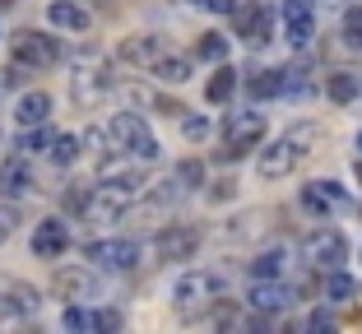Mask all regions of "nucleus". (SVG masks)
<instances>
[{
    "label": "nucleus",
    "instance_id": "f257e3e1",
    "mask_svg": "<svg viewBox=\"0 0 362 334\" xmlns=\"http://www.w3.org/2000/svg\"><path fill=\"white\" fill-rule=\"evenodd\" d=\"M311 140H316V126H298V130H288V135H279L274 144L256 149V172L265 177V181L288 177V172H293V167H298V162L311 153Z\"/></svg>",
    "mask_w": 362,
    "mask_h": 334
},
{
    "label": "nucleus",
    "instance_id": "f03ea898",
    "mask_svg": "<svg viewBox=\"0 0 362 334\" xmlns=\"http://www.w3.org/2000/svg\"><path fill=\"white\" fill-rule=\"evenodd\" d=\"M223 288H228V279L218 270H186L177 279V288H172V306H177L186 321H195L200 311H209V306L223 297Z\"/></svg>",
    "mask_w": 362,
    "mask_h": 334
},
{
    "label": "nucleus",
    "instance_id": "7ed1b4c3",
    "mask_svg": "<svg viewBox=\"0 0 362 334\" xmlns=\"http://www.w3.org/2000/svg\"><path fill=\"white\" fill-rule=\"evenodd\" d=\"M107 140H112L117 153H126V158H135V162L158 158V140H153V130L144 126V117H135V112H117V117L107 121Z\"/></svg>",
    "mask_w": 362,
    "mask_h": 334
},
{
    "label": "nucleus",
    "instance_id": "20e7f679",
    "mask_svg": "<svg viewBox=\"0 0 362 334\" xmlns=\"http://www.w3.org/2000/svg\"><path fill=\"white\" fill-rule=\"evenodd\" d=\"M265 140V117L260 112H233L223 126V158H246Z\"/></svg>",
    "mask_w": 362,
    "mask_h": 334
},
{
    "label": "nucleus",
    "instance_id": "39448f33",
    "mask_svg": "<svg viewBox=\"0 0 362 334\" xmlns=\"http://www.w3.org/2000/svg\"><path fill=\"white\" fill-rule=\"evenodd\" d=\"M302 260L316 265V270H339L344 260H349V237H344L339 227H316L307 241H302Z\"/></svg>",
    "mask_w": 362,
    "mask_h": 334
},
{
    "label": "nucleus",
    "instance_id": "423d86ee",
    "mask_svg": "<svg viewBox=\"0 0 362 334\" xmlns=\"http://www.w3.org/2000/svg\"><path fill=\"white\" fill-rule=\"evenodd\" d=\"M10 47H14V61L33 65V70H52L61 61V42H56L52 32H37V28H19L10 37Z\"/></svg>",
    "mask_w": 362,
    "mask_h": 334
},
{
    "label": "nucleus",
    "instance_id": "0eeeda50",
    "mask_svg": "<svg viewBox=\"0 0 362 334\" xmlns=\"http://www.w3.org/2000/svg\"><path fill=\"white\" fill-rule=\"evenodd\" d=\"M88 260H93L98 270H112V274H126L139 265V241L130 237H103L88 246Z\"/></svg>",
    "mask_w": 362,
    "mask_h": 334
},
{
    "label": "nucleus",
    "instance_id": "6e6552de",
    "mask_svg": "<svg viewBox=\"0 0 362 334\" xmlns=\"http://www.w3.org/2000/svg\"><path fill=\"white\" fill-rule=\"evenodd\" d=\"M233 28H237V37H246L251 47H265L269 37H274V14H269L265 5H256V0H246V5H233Z\"/></svg>",
    "mask_w": 362,
    "mask_h": 334
},
{
    "label": "nucleus",
    "instance_id": "1a4fd4ad",
    "mask_svg": "<svg viewBox=\"0 0 362 334\" xmlns=\"http://www.w3.org/2000/svg\"><path fill=\"white\" fill-rule=\"evenodd\" d=\"M251 311H284V306L298 302V283H284V279H256L251 283Z\"/></svg>",
    "mask_w": 362,
    "mask_h": 334
},
{
    "label": "nucleus",
    "instance_id": "9d476101",
    "mask_svg": "<svg viewBox=\"0 0 362 334\" xmlns=\"http://www.w3.org/2000/svg\"><path fill=\"white\" fill-rule=\"evenodd\" d=\"M153 251H158V260H191L195 251H200V232L186 223H172L158 232V241H153Z\"/></svg>",
    "mask_w": 362,
    "mask_h": 334
},
{
    "label": "nucleus",
    "instance_id": "9b49d317",
    "mask_svg": "<svg viewBox=\"0 0 362 334\" xmlns=\"http://www.w3.org/2000/svg\"><path fill=\"white\" fill-rule=\"evenodd\" d=\"M33 167H28V153H14V158L0 162V200H23L33 195Z\"/></svg>",
    "mask_w": 362,
    "mask_h": 334
},
{
    "label": "nucleus",
    "instance_id": "f8f14e48",
    "mask_svg": "<svg viewBox=\"0 0 362 334\" xmlns=\"http://www.w3.org/2000/svg\"><path fill=\"white\" fill-rule=\"evenodd\" d=\"M284 32L293 47H307L316 37V10L311 0H284Z\"/></svg>",
    "mask_w": 362,
    "mask_h": 334
},
{
    "label": "nucleus",
    "instance_id": "ddd939ff",
    "mask_svg": "<svg viewBox=\"0 0 362 334\" xmlns=\"http://www.w3.org/2000/svg\"><path fill=\"white\" fill-rule=\"evenodd\" d=\"M65 246H70V223H61V218H42V223L33 227V256H37V260L65 256Z\"/></svg>",
    "mask_w": 362,
    "mask_h": 334
},
{
    "label": "nucleus",
    "instance_id": "4468645a",
    "mask_svg": "<svg viewBox=\"0 0 362 334\" xmlns=\"http://www.w3.org/2000/svg\"><path fill=\"white\" fill-rule=\"evenodd\" d=\"M302 205L311 209V214H330V209H344L349 205V195H344V186L339 181H307L302 186Z\"/></svg>",
    "mask_w": 362,
    "mask_h": 334
},
{
    "label": "nucleus",
    "instance_id": "2eb2a0df",
    "mask_svg": "<svg viewBox=\"0 0 362 334\" xmlns=\"http://www.w3.org/2000/svg\"><path fill=\"white\" fill-rule=\"evenodd\" d=\"M52 288H56V297L75 302V297H93V292H98V279L88 270H79V265H70V270H56L52 274Z\"/></svg>",
    "mask_w": 362,
    "mask_h": 334
},
{
    "label": "nucleus",
    "instance_id": "dca6fc26",
    "mask_svg": "<svg viewBox=\"0 0 362 334\" xmlns=\"http://www.w3.org/2000/svg\"><path fill=\"white\" fill-rule=\"evenodd\" d=\"M47 19L65 32H88L93 28V14H88L79 0H52V5H47Z\"/></svg>",
    "mask_w": 362,
    "mask_h": 334
},
{
    "label": "nucleus",
    "instance_id": "f3484780",
    "mask_svg": "<svg viewBox=\"0 0 362 334\" xmlns=\"http://www.w3.org/2000/svg\"><path fill=\"white\" fill-rule=\"evenodd\" d=\"M0 292H5L0 302L10 306V316H37V302H42V297H37V288H28L23 279H0Z\"/></svg>",
    "mask_w": 362,
    "mask_h": 334
},
{
    "label": "nucleus",
    "instance_id": "a211bd4d",
    "mask_svg": "<svg viewBox=\"0 0 362 334\" xmlns=\"http://www.w3.org/2000/svg\"><path fill=\"white\" fill-rule=\"evenodd\" d=\"M121 56H126L130 65L153 70V61L163 56V37H153V32H135V37H126V42H121Z\"/></svg>",
    "mask_w": 362,
    "mask_h": 334
},
{
    "label": "nucleus",
    "instance_id": "6ab92c4d",
    "mask_svg": "<svg viewBox=\"0 0 362 334\" xmlns=\"http://www.w3.org/2000/svg\"><path fill=\"white\" fill-rule=\"evenodd\" d=\"M288 260H293V251H288V246H265L256 260H251V279H284Z\"/></svg>",
    "mask_w": 362,
    "mask_h": 334
},
{
    "label": "nucleus",
    "instance_id": "aec40b11",
    "mask_svg": "<svg viewBox=\"0 0 362 334\" xmlns=\"http://www.w3.org/2000/svg\"><path fill=\"white\" fill-rule=\"evenodd\" d=\"M98 181H103V186H117L121 195H139V186H144V172H139V167H126V162H103Z\"/></svg>",
    "mask_w": 362,
    "mask_h": 334
},
{
    "label": "nucleus",
    "instance_id": "412c9836",
    "mask_svg": "<svg viewBox=\"0 0 362 334\" xmlns=\"http://www.w3.org/2000/svg\"><path fill=\"white\" fill-rule=\"evenodd\" d=\"M47 117H52V93L33 88V93L19 97V126H42Z\"/></svg>",
    "mask_w": 362,
    "mask_h": 334
},
{
    "label": "nucleus",
    "instance_id": "4be33fe9",
    "mask_svg": "<svg viewBox=\"0 0 362 334\" xmlns=\"http://www.w3.org/2000/svg\"><path fill=\"white\" fill-rule=\"evenodd\" d=\"M149 75H158L163 84H186V79H191V61H186V56H168V52H163L158 61H153Z\"/></svg>",
    "mask_w": 362,
    "mask_h": 334
},
{
    "label": "nucleus",
    "instance_id": "5701e85b",
    "mask_svg": "<svg viewBox=\"0 0 362 334\" xmlns=\"http://www.w3.org/2000/svg\"><path fill=\"white\" fill-rule=\"evenodd\" d=\"M233 88H237V70L228 61H218L214 79L204 84V97H209V102H228V97H233Z\"/></svg>",
    "mask_w": 362,
    "mask_h": 334
},
{
    "label": "nucleus",
    "instance_id": "b1692460",
    "mask_svg": "<svg viewBox=\"0 0 362 334\" xmlns=\"http://www.w3.org/2000/svg\"><path fill=\"white\" fill-rule=\"evenodd\" d=\"M251 97H284V70H256L246 79Z\"/></svg>",
    "mask_w": 362,
    "mask_h": 334
},
{
    "label": "nucleus",
    "instance_id": "393cba45",
    "mask_svg": "<svg viewBox=\"0 0 362 334\" xmlns=\"http://www.w3.org/2000/svg\"><path fill=\"white\" fill-rule=\"evenodd\" d=\"M325 88H330V97H334V102H353V97L362 93V84H358V75H353V70H330Z\"/></svg>",
    "mask_w": 362,
    "mask_h": 334
},
{
    "label": "nucleus",
    "instance_id": "a878e982",
    "mask_svg": "<svg viewBox=\"0 0 362 334\" xmlns=\"http://www.w3.org/2000/svg\"><path fill=\"white\" fill-rule=\"evenodd\" d=\"M172 181H177V191H200L204 186V162L200 158H181L177 172H172Z\"/></svg>",
    "mask_w": 362,
    "mask_h": 334
},
{
    "label": "nucleus",
    "instance_id": "bb28decb",
    "mask_svg": "<svg viewBox=\"0 0 362 334\" xmlns=\"http://www.w3.org/2000/svg\"><path fill=\"white\" fill-rule=\"evenodd\" d=\"M47 144H52V130H47V121H42V126H23V135H19L14 149L19 153H37V149H47Z\"/></svg>",
    "mask_w": 362,
    "mask_h": 334
},
{
    "label": "nucleus",
    "instance_id": "cd10ccee",
    "mask_svg": "<svg viewBox=\"0 0 362 334\" xmlns=\"http://www.w3.org/2000/svg\"><path fill=\"white\" fill-rule=\"evenodd\" d=\"M79 158V135H52V162L65 167V162Z\"/></svg>",
    "mask_w": 362,
    "mask_h": 334
},
{
    "label": "nucleus",
    "instance_id": "c85d7f7f",
    "mask_svg": "<svg viewBox=\"0 0 362 334\" xmlns=\"http://www.w3.org/2000/svg\"><path fill=\"white\" fill-rule=\"evenodd\" d=\"M195 56H200V61H228V37H218V32H204L200 37V47H195Z\"/></svg>",
    "mask_w": 362,
    "mask_h": 334
},
{
    "label": "nucleus",
    "instance_id": "c756f323",
    "mask_svg": "<svg viewBox=\"0 0 362 334\" xmlns=\"http://www.w3.org/2000/svg\"><path fill=\"white\" fill-rule=\"evenodd\" d=\"M325 297H330V302H349V297H353V279L344 274V265L330 270V279H325Z\"/></svg>",
    "mask_w": 362,
    "mask_h": 334
},
{
    "label": "nucleus",
    "instance_id": "7c9ffc66",
    "mask_svg": "<svg viewBox=\"0 0 362 334\" xmlns=\"http://www.w3.org/2000/svg\"><path fill=\"white\" fill-rule=\"evenodd\" d=\"M23 218H19V209H14V200H0V246L14 237V227H19Z\"/></svg>",
    "mask_w": 362,
    "mask_h": 334
},
{
    "label": "nucleus",
    "instance_id": "2f4dec72",
    "mask_svg": "<svg viewBox=\"0 0 362 334\" xmlns=\"http://www.w3.org/2000/svg\"><path fill=\"white\" fill-rule=\"evenodd\" d=\"M61 325H65V330H93V316H88V311H79L75 302H65V311H61Z\"/></svg>",
    "mask_w": 362,
    "mask_h": 334
},
{
    "label": "nucleus",
    "instance_id": "473e14b6",
    "mask_svg": "<svg viewBox=\"0 0 362 334\" xmlns=\"http://www.w3.org/2000/svg\"><path fill=\"white\" fill-rule=\"evenodd\" d=\"M181 135H186V140H209V121L204 117H181Z\"/></svg>",
    "mask_w": 362,
    "mask_h": 334
},
{
    "label": "nucleus",
    "instance_id": "72a5a7b5",
    "mask_svg": "<svg viewBox=\"0 0 362 334\" xmlns=\"http://www.w3.org/2000/svg\"><path fill=\"white\" fill-rule=\"evenodd\" d=\"M344 37H349V47H358V52H362V10L344 14Z\"/></svg>",
    "mask_w": 362,
    "mask_h": 334
},
{
    "label": "nucleus",
    "instance_id": "f704fd0d",
    "mask_svg": "<svg viewBox=\"0 0 362 334\" xmlns=\"http://www.w3.org/2000/svg\"><path fill=\"white\" fill-rule=\"evenodd\" d=\"M93 330H121V311H98Z\"/></svg>",
    "mask_w": 362,
    "mask_h": 334
},
{
    "label": "nucleus",
    "instance_id": "c9c22d12",
    "mask_svg": "<svg viewBox=\"0 0 362 334\" xmlns=\"http://www.w3.org/2000/svg\"><path fill=\"white\" fill-rule=\"evenodd\" d=\"M325 325H330V311H311L307 316V330H325Z\"/></svg>",
    "mask_w": 362,
    "mask_h": 334
},
{
    "label": "nucleus",
    "instance_id": "e433bc0d",
    "mask_svg": "<svg viewBox=\"0 0 362 334\" xmlns=\"http://www.w3.org/2000/svg\"><path fill=\"white\" fill-rule=\"evenodd\" d=\"M209 10H214V14H233V0H214Z\"/></svg>",
    "mask_w": 362,
    "mask_h": 334
},
{
    "label": "nucleus",
    "instance_id": "4c0bfd02",
    "mask_svg": "<svg viewBox=\"0 0 362 334\" xmlns=\"http://www.w3.org/2000/svg\"><path fill=\"white\" fill-rule=\"evenodd\" d=\"M191 5H200V10H209V5H214V0H191Z\"/></svg>",
    "mask_w": 362,
    "mask_h": 334
},
{
    "label": "nucleus",
    "instance_id": "58836bf2",
    "mask_svg": "<svg viewBox=\"0 0 362 334\" xmlns=\"http://www.w3.org/2000/svg\"><path fill=\"white\" fill-rule=\"evenodd\" d=\"M358 149H362V130H358Z\"/></svg>",
    "mask_w": 362,
    "mask_h": 334
},
{
    "label": "nucleus",
    "instance_id": "ea45409f",
    "mask_svg": "<svg viewBox=\"0 0 362 334\" xmlns=\"http://www.w3.org/2000/svg\"><path fill=\"white\" fill-rule=\"evenodd\" d=\"M103 5H107V0H103Z\"/></svg>",
    "mask_w": 362,
    "mask_h": 334
}]
</instances>
